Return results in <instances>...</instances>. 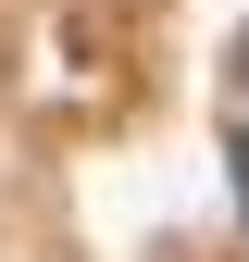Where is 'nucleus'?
Segmentation results:
<instances>
[{
	"label": "nucleus",
	"instance_id": "nucleus-1",
	"mask_svg": "<svg viewBox=\"0 0 249 262\" xmlns=\"http://www.w3.org/2000/svg\"><path fill=\"white\" fill-rule=\"evenodd\" d=\"M237 212H249V125H237Z\"/></svg>",
	"mask_w": 249,
	"mask_h": 262
},
{
	"label": "nucleus",
	"instance_id": "nucleus-2",
	"mask_svg": "<svg viewBox=\"0 0 249 262\" xmlns=\"http://www.w3.org/2000/svg\"><path fill=\"white\" fill-rule=\"evenodd\" d=\"M237 125H249V50H237Z\"/></svg>",
	"mask_w": 249,
	"mask_h": 262
}]
</instances>
